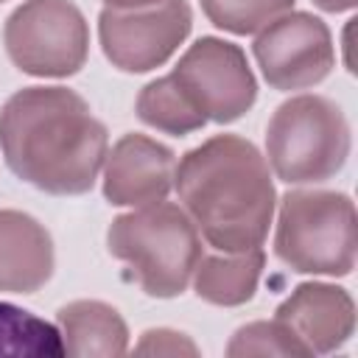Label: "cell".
Segmentation results:
<instances>
[{"instance_id":"obj_13","label":"cell","mask_w":358,"mask_h":358,"mask_svg":"<svg viewBox=\"0 0 358 358\" xmlns=\"http://www.w3.org/2000/svg\"><path fill=\"white\" fill-rule=\"evenodd\" d=\"M64 355L117 358L129 350V327L123 316L101 299H76L56 313Z\"/></svg>"},{"instance_id":"obj_18","label":"cell","mask_w":358,"mask_h":358,"mask_svg":"<svg viewBox=\"0 0 358 358\" xmlns=\"http://www.w3.org/2000/svg\"><path fill=\"white\" fill-rule=\"evenodd\" d=\"M229 358H246V355H302L308 358V347L280 322H249L235 330V336L227 344Z\"/></svg>"},{"instance_id":"obj_14","label":"cell","mask_w":358,"mask_h":358,"mask_svg":"<svg viewBox=\"0 0 358 358\" xmlns=\"http://www.w3.org/2000/svg\"><path fill=\"white\" fill-rule=\"evenodd\" d=\"M263 263H266L263 249L201 255L190 277L196 296L210 305H221V308L243 305L257 291Z\"/></svg>"},{"instance_id":"obj_12","label":"cell","mask_w":358,"mask_h":358,"mask_svg":"<svg viewBox=\"0 0 358 358\" xmlns=\"http://www.w3.org/2000/svg\"><path fill=\"white\" fill-rule=\"evenodd\" d=\"M53 238L34 215L0 210V291L34 294L53 274Z\"/></svg>"},{"instance_id":"obj_20","label":"cell","mask_w":358,"mask_h":358,"mask_svg":"<svg viewBox=\"0 0 358 358\" xmlns=\"http://www.w3.org/2000/svg\"><path fill=\"white\" fill-rule=\"evenodd\" d=\"M322 11H333V14H338V11H350V8H355V3L358 0H313Z\"/></svg>"},{"instance_id":"obj_1","label":"cell","mask_w":358,"mask_h":358,"mask_svg":"<svg viewBox=\"0 0 358 358\" xmlns=\"http://www.w3.org/2000/svg\"><path fill=\"white\" fill-rule=\"evenodd\" d=\"M0 148L11 173L50 196L92 190L106 159V126L67 87H22L0 109Z\"/></svg>"},{"instance_id":"obj_17","label":"cell","mask_w":358,"mask_h":358,"mask_svg":"<svg viewBox=\"0 0 358 358\" xmlns=\"http://www.w3.org/2000/svg\"><path fill=\"white\" fill-rule=\"evenodd\" d=\"M294 0H201L207 20L229 34L246 36L266 28L280 14L291 11Z\"/></svg>"},{"instance_id":"obj_16","label":"cell","mask_w":358,"mask_h":358,"mask_svg":"<svg viewBox=\"0 0 358 358\" xmlns=\"http://www.w3.org/2000/svg\"><path fill=\"white\" fill-rule=\"evenodd\" d=\"M0 355L11 358H59L64 355L62 333L56 324L22 310L11 302H0Z\"/></svg>"},{"instance_id":"obj_4","label":"cell","mask_w":358,"mask_h":358,"mask_svg":"<svg viewBox=\"0 0 358 358\" xmlns=\"http://www.w3.org/2000/svg\"><path fill=\"white\" fill-rule=\"evenodd\" d=\"M274 252L299 274L347 277L358 252L352 199L336 190H288L280 199Z\"/></svg>"},{"instance_id":"obj_5","label":"cell","mask_w":358,"mask_h":358,"mask_svg":"<svg viewBox=\"0 0 358 358\" xmlns=\"http://www.w3.org/2000/svg\"><path fill=\"white\" fill-rule=\"evenodd\" d=\"M266 154L277 179L313 185L336 176L350 157V123L324 95H296L277 106L266 129Z\"/></svg>"},{"instance_id":"obj_6","label":"cell","mask_w":358,"mask_h":358,"mask_svg":"<svg viewBox=\"0 0 358 358\" xmlns=\"http://www.w3.org/2000/svg\"><path fill=\"white\" fill-rule=\"evenodd\" d=\"M3 42L17 70L39 78H64L84 67L90 28L73 0H25L8 14Z\"/></svg>"},{"instance_id":"obj_2","label":"cell","mask_w":358,"mask_h":358,"mask_svg":"<svg viewBox=\"0 0 358 358\" xmlns=\"http://www.w3.org/2000/svg\"><path fill=\"white\" fill-rule=\"evenodd\" d=\"M179 201L199 235L218 252L260 249L277 193L266 157L238 134H215L190 148L176 171Z\"/></svg>"},{"instance_id":"obj_10","label":"cell","mask_w":358,"mask_h":358,"mask_svg":"<svg viewBox=\"0 0 358 358\" xmlns=\"http://www.w3.org/2000/svg\"><path fill=\"white\" fill-rule=\"evenodd\" d=\"M176 157L145 134H123L103 159V196L117 207L162 201L173 187Z\"/></svg>"},{"instance_id":"obj_7","label":"cell","mask_w":358,"mask_h":358,"mask_svg":"<svg viewBox=\"0 0 358 358\" xmlns=\"http://www.w3.org/2000/svg\"><path fill=\"white\" fill-rule=\"evenodd\" d=\"M171 76L204 120L232 123L243 117L257 98V81L246 53L218 36L196 39Z\"/></svg>"},{"instance_id":"obj_22","label":"cell","mask_w":358,"mask_h":358,"mask_svg":"<svg viewBox=\"0 0 358 358\" xmlns=\"http://www.w3.org/2000/svg\"><path fill=\"white\" fill-rule=\"evenodd\" d=\"M0 3H3V0H0Z\"/></svg>"},{"instance_id":"obj_21","label":"cell","mask_w":358,"mask_h":358,"mask_svg":"<svg viewBox=\"0 0 358 358\" xmlns=\"http://www.w3.org/2000/svg\"><path fill=\"white\" fill-rule=\"evenodd\" d=\"M109 8H140V6H151L159 0H103Z\"/></svg>"},{"instance_id":"obj_19","label":"cell","mask_w":358,"mask_h":358,"mask_svg":"<svg viewBox=\"0 0 358 358\" xmlns=\"http://www.w3.org/2000/svg\"><path fill=\"white\" fill-rule=\"evenodd\" d=\"M137 355H199V347L176 330L168 327H157V330H145L143 338L134 347Z\"/></svg>"},{"instance_id":"obj_3","label":"cell","mask_w":358,"mask_h":358,"mask_svg":"<svg viewBox=\"0 0 358 358\" xmlns=\"http://www.w3.org/2000/svg\"><path fill=\"white\" fill-rule=\"evenodd\" d=\"M109 255L123 260L137 285L157 299L179 296L204 255L201 235L185 207L157 201L117 215L106 232Z\"/></svg>"},{"instance_id":"obj_8","label":"cell","mask_w":358,"mask_h":358,"mask_svg":"<svg viewBox=\"0 0 358 358\" xmlns=\"http://www.w3.org/2000/svg\"><path fill=\"white\" fill-rule=\"evenodd\" d=\"M193 14L187 0H159L140 8H103L98 39L103 56L123 73H148L165 64L187 39Z\"/></svg>"},{"instance_id":"obj_15","label":"cell","mask_w":358,"mask_h":358,"mask_svg":"<svg viewBox=\"0 0 358 358\" xmlns=\"http://www.w3.org/2000/svg\"><path fill=\"white\" fill-rule=\"evenodd\" d=\"M137 115L145 126L159 129L165 134H190L196 129H201L207 120L204 115L187 101V95L179 90V84L173 81V76H162L148 81L140 95H137Z\"/></svg>"},{"instance_id":"obj_9","label":"cell","mask_w":358,"mask_h":358,"mask_svg":"<svg viewBox=\"0 0 358 358\" xmlns=\"http://www.w3.org/2000/svg\"><path fill=\"white\" fill-rule=\"evenodd\" d=\"M252 53L263 78L282 92L324 81L336 64L327 25L308 11H285L260 28Z\"/></svg>"},{"instance_id":"obj_11","label":"cell","mask_w":358,"mask_h":358,"mask_svg":"<svg viewBox=\"0 0 358 358\" xmlns=\"http://www.w3.org/2000/svg\"><path fill=\"white\" fill-rule=\"evenodd\" d=\"M310 355H324L341 347L355 330V302L341 285L302 282L277 308V316Z\"/></svg>"}]
</instances>
